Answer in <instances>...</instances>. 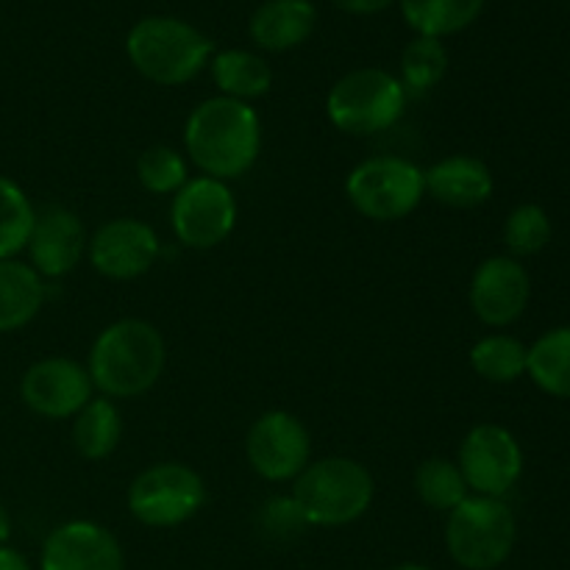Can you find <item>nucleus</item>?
I'll list each match as a JSON object with an SVG mask.
<instances>
[{
	"instance_id": "obj_10",
	"label": "nucleus",
	"mask_w": 570,
	"mask_h": 570,
	"mask_svg": "<svg viewBox=\"0 0 570 570\" xmlns=\"http://www.w3.org/2000/svg\"><path fill=\"white\" fill-rule=\"evenodd\" d=\"M456 465L473 495L504 499L523 473V451L504 426L479 423L462 440Z\"/></svg>"
},
{
	"instance_id": "obj_22",
	"label": "nucleus",
	"mask_w": 570,
	"mask_h": 570,
	"mask_svg": "<svg viewBox=\"0 0 570 570\" xmlns=\"http://www.w3.org/2000/svg\"><path fill=\"white\" fill-rule=\"evenodd\" d=\"M406 26L417 37L443 39L479 20L484 0H399Z\"/></svg>"
},
{
	"instance_id": "obj_5",
	"label": "nucleus",
	"mask_w": 570,
	"mask_h": 570,
	"mask_svg": "<svg viewBox=\"0 0 570 570\" xmlns=\"http://www.w3.org/2000/svg\"><path fill=\"white\" fill-rule=\"evenodd\" d=\"M406 109V89L382 67L351 70L328 89L326 115L348 137H376L390 131Z\"/></svg>"
},
{
	"instance_id": "obj_6",
	"label": "nucleus",
	"mask_w": 570,
	"mask_h": 570,
	"mask_svg": "<svg viewBox=\"0 0 570 570\" xmlns=\"http://www.w3.org/2000/svg\"><path fill=\"white\" fill-rule=\"evenodd\" d=\"M518 521L504 499L468 495L445 521V549L462 570H495L510 560Z\"/></svg>"
},
{
	"instance_id": "obj_14",
	"label": "nucleus",
	"mask_w": 570,
	"mask_h": 570,
	"mask_svg": "<svg viewBox=\"0 0 570 570\" xmlns=\"http://www.w3.org/2000/svg\"><path fill=\"white\" fill-rule=\"evenodd\" d=\"M532 282L527 267L512 256H490L476 267L468 289L471 309L484 326L504 328L527 312Z\"/></svg>"
},
{
	"instance_id": "obj_28",
	"label": "nucleus",
	"mask_w": 570,
	"mask_h": 570,
	"mask_svg": "<svg viewBox=\"0 0 570 570\" xmlns=\"http://www.w3.org/2000/svg\"><path fill=\"white\" fill-rule=\"evenodd\" d=\"M137 178L145 193L176 195L189 181L184 156L170 145H150L137 159Z\"/></svg>"
},
{
	"instance_id": "obj_3",
	"label": "nucleus",
	"mask_w": 570,
	"mask_h": 570,
	"mask_svg": "<svg viewBox=\"0 0 570 570\" xmlns=\"http://www.w3.org/2000/svg\"><path fill=\"white\" fill-rule=\"evenodd\" d=\"M126 53L134 70L159 87L189 83L215 56V45L206 33L178 17H142L128 31Z\"/></svg>"
},
{
	"instance_id": "obj_1",
	"label": "nucleus",
	"mask_w": 570,
	"mask_h": 570,
	"mask_svg": "<svg viewBox=\"0 0 570 570\" xmlns=\"http://www.w3.org/2000/svg\"><path fill=\"white\" fill-rule=\"evenodd\" d=\"M184 145L206 178L228 184L243 178L259 159L262 120L250 104L217 95L195 106L187 117Z\"/></svg>"
},
{
	"instance_id": "obj_12",
	"label": "nucleus",
	"mask_w": 570,
	"mask_h": 570,
	"mask_svg": "<svg viewBox=\"0 0 570 570\" xmlns=\"http://www.w3.org/2000/svg\"><path fill=\"white\" fill-rule=\"evenodd\" d=\"M95 384L89 371L67 356L37 360L20 379V399L33 415L45 421L76 417L95 399Z\"/></svg>"
},
{
	"instance_id": "obj_17",
	"label": "nucleus",
	"mask_w": 570,
	"mask_h": 570,
	"mask_svg": "<svg viewBox=\"0 0 570 570\" xmlns=\"http://www.w3.org/2000/svg\"><path fill=\"white\" fill-rule=\"evenodd\" d=\"M423 184H426V195L451 209H476L493 198L495 189L490 167L468 154L445 156L438 165L423 170Z\"/></svg>"
},
{
	"instance_id": "obj_13",
	"label": "nucleus",
	"mask_w": 570,
	"mask_h": 570,
	"mask_svg": "<svg viewBox=\"0 0 570 570\" xmlns=\"http://www.w3.org/2000/svg\"><path fill=\"white\" fill-rule=\"evenodd\" d=\"M161 243L148 223L137 217H115L89 237L87 259L104 278L134 282L156 265Z\"/></svg>"
},
{
	"instance_id": "obj_21",
	"label": "nucleus",
	"mask_w": 570,
	"mask_h": 570,
	"mask_svg": "<svg viewBox=\"0 0 570 570\" xmlns=\"http://www.w3.org/2000/svg\"><path fill=\"white\" fill-rule=\"evenodd\" d=\"M122 440V415L111 399H92L72 417V445L78 456L100 462L117 451Z\"/></svg>"
},
{
	"instance_id": "obj_25",
	"label": "nucleus",
	"mask_w": 570,
	"mask_h": 570,
	"mask_svg": "<svg viewBox=\"0 0 570 570\" xmlns=\"http://www.w3.org/2000/svg\"><path fill=\"white\" fill-rule=\"evenodd\" d=\"M415 493L429 510L451 512L471 495L456 462L445 456H429L415 471Z\"/></svg>"
},
{
	"instance_id": "obj_26",
	"label": "nucleus",
	"mask_w": 570,
	"mask_h": 570,
	"mask_svg": "<svg viewBox=\"0 0 570 570\" xmlns=\"http://www.w3.org/2000/svg\"><path fill=\"white\" fill-rule=\"evenodd\" d=\"M33 220H37V209L26 189L11 178L0 176V262L17 259V254L28 248Z\"/></svg>"
},
{
	"instance_id": "obj_30",
	"label": "nucleus",
	"mask_w": 570,
	"mask_h": 570,
	"mask_svg": "<svg viewBox=\"0 0 570 570\" xmlns=\"http://www.w3.org/2000/svg\"><path fill=\"white\" fill-rule=\"evenodd\" d=\"M256 527L267 540H293L309 529L293 495H273L256 512Z\"/></svg>"
},
{
	"instance_id": "obj_11",
	"label": "nucleus",
	"mask_w": 570,
	"mask_h": 570,
	"mask_svg": "<svg viewBox=\"0 0 570 570\" xmlns=\"http://www.w3.org/2000/svg\"><path fill=\"white\" fill-rule=\"evenodd\" d=\"M245 456L265 482H295L312 462V438L293 412L271 410L250 423Z\"/></svg>"
},
{
	"instance_id": "obj_8",
	"label": "nucleus",
	"mask_w": 570,
	"mask_h": 570,
	"mask_svg": "<svg viewBox=\"0 0 570 570\" xmlns=\"http://www.w3.org/2000/svg\"><path fill=\"white\" fill-rule=\"evenodd\" d=\"M204 504V479L184 462H156L128 488V512L148 529L181 527L193 521Z\"/></svg>"
},
{
	"instance_id": "obj_19",
	"label": "nucleus",
	"mask_w": 570,
	"mask_h": 570,
	"mask_svg": "<svg viewBox=\"0 0 570 570\" xmlns=\"http://www.w3.org/2000/svg\"><path fill=\"white\" fill-rule=\"evenodd\" d=\"M48 287L28 262H0V334L26 328L42 312Z\"/></svg>"
},
{
	"instance_id": "obj_4",
	"label": "nucleus",
	"mask_w": 570,
	"mask_h": 570,
	"mask_svg": "<svg viewBox=\"0 0 570 570\" xmlns=\"http://www.w3.org/2000/svg\"><path fill=\"white\" fill-rule=\"evenodd\" d=\"M376 482L362 462L326 456L306 465L295 479L293 499L309 527L340 529L356 523L373 504Z\"/></svg>"
},
{
	"instance_id": "obj_31",
	"label": "nucleus",
	"mask_w": 570,
	"mask_h": 570,
	"mask_svg": "<svg viewBox=\"0 0 570 570\" xmlns=\"http://www.w3.org/2000/svg\"><path fill=\"white\" fill-rule=\"evenodd\" d=\"M337 9L348 11V14H379V11L387 9L395 0H332Z\"/></svg>"
},
{
	"instance_id": "obj_18",
	"label": "nucleus",
	"mask_w": 570,
	"mask_h": 570,
	"mask_svg": "<svg viewBox=\"0 0 570 570\" xmlns=\"http://www.w3.org/2000/svg\"><path fill=\"white\" fill-rule=\"evenodd\" d=\"M317 22V9L312 0H265L250 14L248 33L262 50L284 53L312 37Z\"/></svg>"
},
{
	"instance_id": "obj_9",
	"label": "nucleus",
	"mask_w": 570,
	"mask_h": 570,
	"mask_svg": "<svg viewBox=\"0 0 570 570\" xmlns=\"http://www.w3.org/2000/svg\"><path fill=\"white\" fill-rule=\"evenodd\" d=\"M170 226L184 248L212 250L223 245L237 226V200L232 187L217 178H189L173 195Z\"/></svg>"
},
{
	"instance_id": "obj_15",
	"label": "nucleus",
	"mask_w": 570,
	"mask_h": 570,
	"mask_svg": "<svg viewBox=\"0 0 570 570\" xmlns=\"http://www.w3.org/2000/svg\"><path fill=\"white\" fill-rule=\"evenodd\" d=\"M39 570H126V554L111 529L67 521L45 538Z\"/></svg>"
},
{
	"instance_id": "obj_16",
	"label": "nucleus",
	"mask_w": 570,
	"mask_h": 570,
	"mask_svg": "<svg viewBox=\"0 0 570 570\" xmlns=\"http://www.w3.org/2000/svg\"><path fill=\"white\" fill-rule=\"evenodd\" d=\"M87 228L76 212L67 206H45L37 212L26 250L39 276L61 278L81 265V259L87 256Z\"/></svg>"
},
{
	"instance_id": "obj_23",
	"label": "nucleus",
	"mask_w": 570,
	"mask_h": 570,
	"mask_svg": "<svg viewBox=\"0 0 570 570\" xmlns=\"http://www.w3.org/2000/svg\"><path fill=\"white\" fill-rule=\"evenodd\" d=\"M527 373L543 393L570 399V326L551 328L529 348Z\"/></svg>"
},
{
	"instance_id": "obj_2",
	"label": "nucleus",
	"mask_w": 570,
	"mask_h": 570,
	"mask_svg": "<svg viewBox=\"0 0 570 570\" xmlns=\"http://www.w3.org/2000/svg\"><path fill=\"white\" fill-rule=\"evenodd\" d=\"M165 362L167 348L159 328L139 317H122L95 337L87 371L106 399H139L156 387Z\"/></svg>"
},
{
	"instance_id": "obj_7",
	"label": "nucleus",
	"mask_w": 570,
	"mask_h": 570,
	"mask_svg": "<svg viewBox=\"0 0 570 570\" xmlns=\"http://www.w3.org/2000/svg\"><path fill=\"white\" fill-rule=\"evenodd\" d=\"M345 195L367 220L399 223L421 206L426 184L415 161L404 156H371L348 173Z\"/></svg>"
},
{
	"instance_id": "obj_33",
	"label": "nucleus",
	"mask_w": 570,
	"mask_h": 570,
	"mask_svg": "<svg viewBox=\"0 0 570 570\" xmlns=\"http://www.w3.org/2000/svg\"><path fill=\"white\" fill-rule=\"evenodd\" d=\"M11 540V515L6 510V504L0 501V546H9Z\"/></svg>"
},
{
	"instance_id": "obj_34",
	"label": "nucleus",
	"mask_w": 570,
	"mask_h": 570,
	"mask_svg": "<svg viewBox=\"0 0 570 570\" xmlns=\"http://www.w3.org/2000/svg\"><path fill=\"white\" fill-rule=\"evenodd\" d=\"M387 570H434L432 566H423V562H401V566H393Z\"/></svg>"
},
{
	"instance_id": "obj_27",
	"label": "nucleus",
	"mask_w": 570,
	"mask_h": 570,
	"mask_svg": "<svg viewBox=\"0 0 570 570\" xmlns=\"http://www.w3.org/2000/svg\"><path fill=\"white\" fill-rule=\"evenodd\" d=\"M449 72V50L443 39L415 37L401 53V87L406 95H426Z\"/></svg>"
},
{
	"instance_id": "obj_32",
	"label": "nucleus",
	"mask_w": 570,
	"mask_h": 570,
	"mask_svg": "<svg viewBox=\"0 0 570 570\" xmlns=\"http://www.w3.org/2000/svg\"><path fill=\"white\" fill-rule=\"evenodd\" d=\"M0 570H33L31 562L11 546H0Z\"/></svg>"
},
{
	"instance_id": "obj_20",
	"label": "nucleus",
	"mask_w": 570,
	"mask_h": 570,
	"mask_svg": "<svg viewBox=\"0 0 570 570\" xmlns=\"http://www.w3.org/2000/svg\"><path fill=\"white\" fill-rule=\"evenodd\" d=\"M209 67L220 95L243 100V104L262 98L273 87L271 65L259 53H250V50H220V53L212 56Z\"/></svg>"
},
{
	"instance_id": "obj_29",
	"label": "nucleus",
	"mask_w": 570,
	"mask_h": 570,
	"mask_svg": "<svg viewBox=\"0 0 570 570\" xmlns=\"http://www.w3.org/2000/svg\"><path fill=\"white\" fill-rule=\"evenodd\" d=\"M551 220L543 206L521 204L510 212L504 223V245L515 256H534L549 245Z\"/></svg>"
},
{
	"instance_id": "obj_24",
	"label": "nucleus",
	"mask_w": 570,
	"mask_h": 570,
	"mask_svg": "<svg viewBox=\"0 0 570 570\" xmlns=\"http://www.w3.org/2000/svg\"><path fill=\"white\" fill-rule=\"evenodd\" d=\"M529 348L510 334H488L471 348V367L490 384H512L527 373Z\"/></svg>"
}]
</instances>
